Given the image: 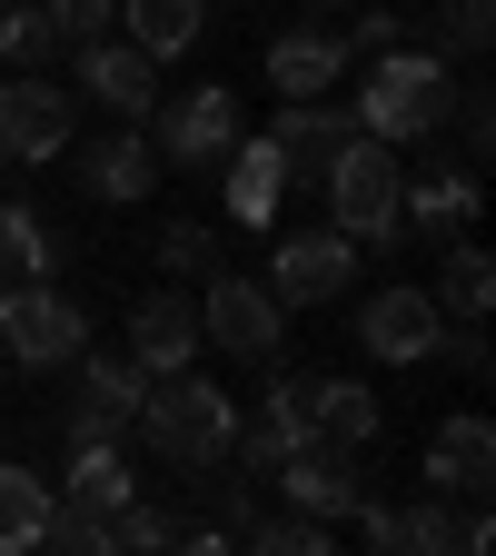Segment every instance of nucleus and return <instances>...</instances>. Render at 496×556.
Masks as SVG:
<instances>
[{"mask_svg":"<svg viewBox=\"0 0 496 556\" xmlns=\"http://www.w3.org/2000/svg\"><path fill=\"white\" fill-rule=\"evenodd\" d=\"M129 428L150 438V457H169L179 477H199V467H219V457H229V438H239V397H229V388H208V378H189V368H160Z\"/></svg>","mask_w":496,"mask_h":556,"instance_id":"nucleus-1","label":"nucleus"},{"mask_svg":"<svg viewBox=\"0 0 496 556\" xmlns=\"http://www.w3.org/2000/svg\"><path fill=\"white\" fill-rule=\"evenodd\" d=\"M447 100H457V70H447V50L428 40V50H378V70H368V90H358V129L368 139H437L447 129Z\"/></svg>","mask_w":496,"mask_h":556,"instance_id":"nucleus-2","label":"nucleus"},{"mask_svg":"<svg viewBox=\"0 0 496 556\" xmlns=\"http://www.w3.org/2000/svg\"><path fill=\"white\" fill-rule=\"evenodd\" d=\"M318 179H328V229H338V239H358V249H397V239H407V229H397V189H407L397 139H368V129H358Z\"/></svg>","mask_w":496,"mask_h":556,"instance_id":"nucleus-3","label":"nucleus"},{"mask_svg":"<svg viewBox=\"0 0 496 556\" xmlns=\"http://www.w3.org/2000/svg\"><path fill=\"white\" fill-rule=\"evenodd\" d=\"M0 348H11L21 368H69L90 348V308L69 289H50V278H11V289H0Z\"/></svg>","mask_w":496,"mask_h":556,"instance_id":"nucleus-4","label":"nucleus"},{"mask_svg":"<svg viewBox=\"0 0 496 556\" xmlns=\"http://www.w3.org/2000/svg\"><path fill=\"white\" fill-rule=\"evenodd\" d=\"M150 150H160V169H219L229 160V139H239V90H219V80H199V90H179V100H150Z\"/></svg>","mask_w":496,"mask_h":556,"instance_id":"nucleus-5","label":"nucleus"},{"mask_svg":"<svg viewBox=\"0 0 496 556\" xmlns=\"http://www.w3.org/2000/svg\"><path fill=\"white\" fill-rule=\"evenodd\" d=\"M69 129H80V90H60L50 70H11V80H0V160L11 169L60 160Z\"/></svg>","mask_w":496,"mask_h":556,"instance_id":"nucleus-6","label":"nucleus"},{"mask_svg":"<svg viewBox=\"0 0 496 556\" xmlns=\"http://www.w3.org/2000/svg\"><path fill=\"white\" fill-rule=\"evenodd\" d=\"M289 308L268 299V278H229V268H208V299H199V338L208 348H229V358H249V368H278V328Z\"/></svg>","mask_w":496,"mask_h":556,"instance_id":"nucleus-7","label":"nucleus"},{"mask_svg":"<svg viewBox=\"0 0 496 556\" xmlns=\"http://www.w3.org/2000/svg\"><path fill=\"white\" fill-rule=\"evenodd\" d=\"M358 239H338V229H289L268 249V299L278 308H328V299H347V278H358Z\"/></svg>","mask_w":496,"mask_h":556,"instance_id":"nucleus-8","label":"nucleus"},{"mask_svg":"<svg viewBox=\"0 0 496 556\" xmlns=\"http://www.w3.org/2000/svg\"><path fill=\"white\" fill-rule=\"evenodd\" d=\"M69 368H80V397L60 407V438H69V447L119 438L129 417H139V397H150V368H139V358H90V348H80Z\"/></svg>","mask_w":496,"mask_h":556,"instance_id":"nucleus-9","label":"nucleus"},{"mask_svg":"<svg viewBox=\"0 0 496 556\" xmlns=\"http://www.w3.org/2000/svg\"><path fill=\"white\" fill-rule=\"evenodd\" d=\"M437 338H447V308H437L428 289H378V299L358 308V348H368V358H387V368L437 358Z\"/></svg>","mask_w":496,"mask_h":556,"instance_id":"nucleus-10","label":"nucleus"},{"mask_svg":"<svg viewBox=\"0 0 496 556\" xmlns=\"http://www.w3.org/2000/svg\"><path fill=\"white\" fill-rule=\"evenodd\" d=\"M278 507H308V517H358V497H368V477H358V457H347V447H289V457H278Z\"/></svg>","mask_w":496,"mask_h":556,"instance_id":"nucleus-11","label":"nucleus"},{"mask_svg":"<svg viewBox=\"0 0 496 556\" xmlns=\"http://www.w3.org/2000/svg\"><path fill=\"white\" fill-rule=\"evenodd\" d=\"M80 90H90L110 119H150V100H160V60L139 50V40H90V50H80Z\"/></svg>","mask_w":496,"mask_h":556,"instance_id":"nucleus-12","label":"nucleus"},{"mask_svg":"<svg viewBox=\"0 0 496 556\" xmlns=\"http://www.w3.org/2000/svg\"><path fill=\"white\" fill-rule=\"evenodd\" d=\"M268 139H278V160H289V179H318L347 139H358V110H338V100L318 90V100H289V110H278Z\"/></svg>","mask_w":496,"mask_h":556,"instance_id":"nucleus-13","label":"nucleus"},{"mask_svg":"<svg viewBox=\"0 0 496 556\" xmlns=\"http://www.w3.org/2000/svg\"><path fill=\"white\" fill-rule=\"evenodd\" d=\"M80 179H90V199H110V208L150 199V189H160V150H150V129L119 119L110 139H90V150H80Z\"/></svg>","mask_w":496,"mask_h":556,"instance_id":"nucleus-14","label":"nucleus"},{"mask_svg":"<svg viewBox=\"0 0 496 556\" xmlns=\"http://www.w3.org/2000/svg\"><path fill=\"white\" fill-rule=\"evenodd\" d=\"M428 486H437V497H486V486H496V428L476 407L428 438Z\"/></svg>","mask_w":496,"mask_h":556,"instance_id":"nucleus-15","label":"nucleus"},{"mask_svg":"<svg viewBox=\"0 0 496 556\" xmlns=\"http://www.w3.org/2000/svg\"><path fill=\"white\" fill-rule=\"evenodd\" d=\"M347 60H358V50H347V30L308 21V30H278V40H268V80L289 90V100H318V90H338Z\"/></svg>","mask_w":496,"mask_h":556,"instance_id":"nucleus-16","label":"nucleus"},{"mask_svg":"<svg viewBox=\"0 0 496 556\" xmlns=\"http://www.w3.org/2000/svg\"><path fill=\"white\" fill-rule=\"evenodd\" d=\"M129 358L139 368H189L199 358V299H179V289H150V299H139L129 308Z\"/></svg>","mask_w":496,"mask_h":556,"instance_id":"nucleus-17","label":"nucleus"},{"mask_svg":"<svg viewBox=\"0 0 496 556\" xmlns=\"http://www.w3.org/2000/svg\"><path fill=\"white\" fill-rule=\"evenodd\" d=\"M308 447L368 457V447H378V388H358V378H318V388H308Z\"/></svg>","mask_w":496,"mask_h":556,"instance_id":"nucleus-18","label":"nucleus"},{"mask_svg":"<svg viewBox=\"0 0 496 556\" xmlns=\"http://www.w3.org/2000/svg\"><path fill=\"white\" fill-rule=\"evenodd\" d=\"M397 229H428V239H467L476 229V169H428L397 189Z\"/></svg>","mask_w":496,"mask_h":556,"instance_id":"nucleus-19","label":"nucleus"},{"mask_svg":"<svg viewBox=\"0 0 496 556\" xmlns=\"http://www.w3.org/2000/svg\"><path fill=\"white\" fill-rule=\"evenodd\" d=\"M229 219L268 229L278 219V199H289V160H278V139H229Z\"/></svg>","mask_w":496,"mask_h":556,"instance_id":"nucleus-20","label":"nucleus"},{"mask_svg":"<svg viewBox=\"0 0 496 556\" xmlns=\"http://www.w3.org/2000/svg\"><path fill=\"white\" fill-rule=\"evenodd\" d=\"M60 497H69V507H90V517H119V507L139 497V467L119 457V438H90V447H69Z\"/></svg>","mask_w":496,"mask_h":556,"instance_id":"nucleus-21","label":"nucleus"},{"mask_svg":"<svg viewBox=\"0 0 496 556\" xmlns=\"http://www.w3.org/2000/svg\"><path fill=\"white\" fill-rule=\"evenodd\" d=\"M119 30L150 50V60H179V50H199V30H208V0H119Z\"/></svg>","mask_w":496,"mask_h":556,"instance_id":"nucleus-22","label":"nucleus"},{"mask_svg":"<svg viewBox=\"0 0 496 556\" xmlns=\"http://www.w3.org/2000/svg\"><path fill=\"white\" fill-rule=\"evenodd\" d=\"M50 497L60 486L40 477V467H0V556H40V517H50Z\"/></svg>","mask_w":496,"mask_h":556,"instance_id":"nucleus-23","label":"nucleus"},{"mask_svg":"<svg viewBox=\"0 0 496 556\" xmlns=\"http://www.w3.org/2000/svg\"><path fill=\"white\" fill-rule=\"evenodd\" d=\"M60 258H69V239L40 219V208H0V278H60Z\"/></svg>","mask_w":496,"mask_h":556,"instance_id":"nucleus-24","label":"nucleus"},{"mask_svg":"<svg viewBox=\"0 0 496 556\" xmlns=\"http://www.w3.org/2000/svg\"><path fill=\"white\" fill-rule=\"evenodd\" d=\"M239 546H258V556H328V546H338V527H328V517H308V507H278V517H249V527H239Z\"/></svg>","mask_w":496,"mask_h":556,"instance_id":"nucleus-25","label":"nucleus"},{"mask_svg":"<svg viewBox=\"0 0 496 556\" xmlns=\"http://www.w3.org/2000/svg\"><path fill=\"white\" fill-rule=\"evenodd\" d=\"M447 318H486V299H496V268H486V249H447V278H437V289H428Z\"/></svg>","mask_w":496,"mask_h":556,"instance_id":"nucleus-26","label":"nucleus"},{"mask_svg":"<svg viewBox=\"0 0 496 556\" xmlns=\"http://www.w3.org/2000/svg\"><path fill=\"white\" fill-rule=\"evenodd\" d=\"M0 50H11V70H50L60 60V30H50L40 0H11V11H0Z\"/></svg>","mask_w":496,"mask_h":556,"instance_id":"nucleus-27","label":"nucleus"},{"mask_svg":"<svg viewBox=\"0 0 496 556\" xmlns=\"http://www.w3.org/2000/svg\"><path fill=\"white\" fill-rule=\"evenodd\" d=\"M40 546H50V556H110V517H90V507L50 497V517H40Z\"/></svg>","mask_w":496,"mask_h":556,"instance_id":"nucleus-28","label":"nucleus"},{"mask_svg":"<svg viewBox=\"0 0 496 556\" xmlns=\"http://www.w3.org/2000/svg\"><path fill=\"white\" fill-rule=\"evenodd\" d=\"M397 527H407V556H457L467 546V517H447L437 486H428V507H397Z\"/></svg>","mask_w":496,"mask_h":556,"instance_id":"nucleus-29","label":"nucleus"},{"mask_svg":"<svg viewBox=\"0 0 496 556\" xmlns=\"http://www.w3.org/2000/svg\"><path fill=\"white\" fill-rule=\"evenodd\" d=\"M179 527H189V517H169V507H150V497H129V507L110 517V546H139V556H160V546H179Z\"/></svg>","mask_w":496,"mask_h":556,"instance_id":"nucleus-30","label":"nucleus"},{"mask_svg":"<svg viewBox=\"0 0 496 556\" xmlns=\"http://www.w3.org/2000/svg\"><path fill=\"white\" fill-rule=\"evenodd\" d=\"M40 11H50L60 50H90V40H110V30H119V0H40Z\"/></svg>","mask_w":496,"mask_h":556,"instance_id":"nucleus-31","label":"nucleus"},{"mask_svg":"<svg viewBox=\"0 0 496 556\" xmlns=\"http://www.w3.org/2000/svg\"><path fill=\"white\" fill-rule=\"evenodd\" d=\"M268 428H278V447H308V378H289V368H268Z\"/></svg>","mask_w":496,"mask_h":556,"instance_id":"nucleus-32","label":"nucleus"},{"mask_svg":"<svg viewBox=\"0 0 496 556\" xmlns=\"http://www.w3.org/2000/svg\"><path fill=\"white\" fill-rule=\"evenodd\" d=\"M150 258H160V268H179V278H189V268L208 278V268H219V239H208L199 219H169V229L150 239Z\"/></svg>","mask_w":496,"mask_h":556,"instance_id":"nucleus-33","label":"nucleus"},{"mask_svg":"<svg viewBox=\"0 0 496 556\" xmlns=\"http://www.w3.org/2000/svg\"><path fill=\"white\" fill-rule=\"evenodd\" d=\"M447 119H457V139H467V169H486V139H496V100H486V90H457V100H447Z\"/></svg>","mask_w":496,"mask_h":556,"instance_id":"nucleus-34","label":"nucleus"},{"mask_svg":"<svg viewBox=\"0 0 496 556\" xmlns=\"http://www.w3.org/2000/svg\"><path fill=\"white\" fill-rule=\"evenodd\" d=\"M457 50H486V30H496V0H447V21H437Z\"/></svg>","mask_w":496,"mask_h":556,"instance_id":"nucleus-35","label":"nucleus"},{"mask_svg":"<svg viewBox=\"0 0 496 556\" xmlns=\"http://www.w3.org/2000/svg\"><path fill=\"white\" fill-rule=\"evenodd\" d=\"M358 546H378V556H407V527H397V507L358 497Z\"/></svg>","mask_w":496,"mask_h":556,"instance_id":"nucleus-36","label":"nucleus"},{"mask_svg":"<svg viewBox=\"0 0 496 556\" xmlns=\"http://www.w3.org/2000/svg\"><path fill=\"white\" fill-rule=\"evenodd\" d=\"M397 40H407V21H397V11H368V0H358V30H347V50H368V60H378V50H397Z\"/></svg>","mask_w":496,"mask_h":556,"instance_id":"nucleus-37","label":"nucleus"},{"mask_svg":"<svg viewBox=\"0 0 496 556\" xmlns=\"http://www.w3.org/2000/svg\"><path fill=\"white\" fill-rule=\"evenodd\" d=\"M328 11H347V0H328Z\"/></svg>","mask_w":496,"mask_h":556,"instance_id":"nucleus-38","label":"nucleus"},{"mask_svg":"<svg viewBox=\"0 0 496 556\" xmlns=\"http://www.w3.org/2000/svg\"><path fill=\"white\" fill-rule=\"evenodd\" d=\"M0 11H11V0H0Z\"/></svg>","mask_w":496,"mask_h":556,"instance_id":"nucleus-39","label":"nucleus"}]
</instances>
